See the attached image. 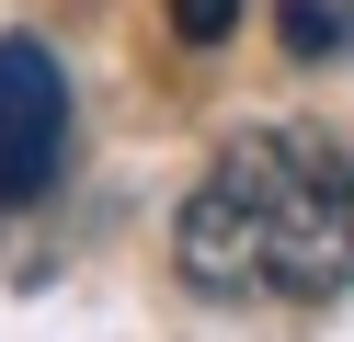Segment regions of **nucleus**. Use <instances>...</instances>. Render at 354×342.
<instances>
[{
  "mask_svg": "<svg viewBox=\"0 0 354 342\" xmlns=\"http://www.w3.org/2000/svg\"><path fill=\"white\" fill-rule=\"evenodd\" d=\"M194 296H331L354 285V160L320 126H252L171 217Z\"/></svg>",
  "mask_w": 354,
  "mask_h": 342,
  "instance_id": "obj_1",
  "label": "nucleus"
},
{
  "mask_svg": "<svg viewBox=\"0 0 354 342\" xmlns=\"http://www.w3.org/2000/svg\"><path fill=\"white\" fill-rule=\"evenodd\" d=\"M160 12H171V35H183V46H217V35L240 23V0H160Z\"/></svg>",
  "mask_w": 354,
  "mask_h": 342,
  "instance_id": "obj_4",
  "label": "nucleus"
},
{
  "mask_svg": "<svg viewBox=\"0 0 354 342\" xmlns=\"http://www.w3.org/2000/svg\"><path fill=\"white\" fill-rule=\"evenodd\" d=\"M274 35H286V57H354V0H274Z\"/></svg>",
  "mask_w": 354,
  "mask_h": 342,
  "instance_id": "obj_3",
  "label": "nucleus"
},
{
  "mask_svg": "<svg viewBox=\"0 0 354 342\" xmlns=\"http://www.w3.org/2000/svg\"><path fill=\"white\" fill-rule=\"evenodd\" d=\"M69 171V80L35 35H0V205H35Z\"/></svg>",
  "mask_w": 354,
  "mask_h": 342,
  "instance_id": "obj_2",
  "label": "nucleus"
}]
</instances>
